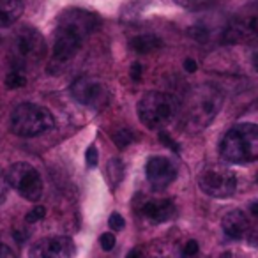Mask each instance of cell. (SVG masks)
Listing matches in <instances>:
<instances>
[{
	"instance_id": "cell-7",
	"label": "cell",
	"mask_w": 258,
	"mask_h": 258,
	"mask_svg": "<svg viewBox=\"0 0 258 258\" xmlns=\"http://www.w3.org/2000/svg\"><path fill=\"white\" fill-rule=\"evenodd\" d=\"M258 41V0L242 6L223 30V43L240 44Z\"/></svg>"
},
{
	"instance_id": "cell-34",
	"label": "cell",
	"mask_w": 258,
	"mask_h": 258,
	"mask_svg": "<svg viewBox=\"0 0 258 258\" xmlns=\"http://www.w3.org/2000/svg\"><path fill=\"white\" fill-rule=\"evenodd\" d=\"M251 212H253V214L258 218V202H256V204H253V205H251Z\"/></svg>"
},
{
	"instance_id": "cell-30",
	"label": "cell",
	"mask_w": 258,
	"mask_h": 258,
	"mask_svg": "<svg viewBox=\"0 0 258 258\" xmlns=\"http://www.w3.org/2000/svg\"><path fill=\"white\" fill-rule=\"evenodd\" d=\"M0 258H16V256H15V253H13L11 247L0 242Z\"/></svg>"
},
{
	"instance_id": "cell-10",
	"label": "cell",
	"mask_w": 258,
	"mask_h": 258,
	"mask_svg": "<svg viewBox=\"0 0 258 258\" xmlns=\"http://www.w3.org/2000/svg\"><path fill=\"white\" fill-rule=\"evenodd\" d=\"M71 96L76 103L87 108H101L108 101V89L94 76H80L73 82Z\"/></svg>"
},
{
	"instance_id": "cell-31",
	"label": "cell",
	"mask_w": 258,
	"mask_h": 258,
	"mask_svg": "<svg viewBox=\"0 0 258 258\" xmlns=\"http://www.w3.org/2000/svg\"><path fill=\"white\" fill-rule=\"evenodd\" d=\"M247 240H249L251 246H258V228H251L247 233Z\"/></svg>"
},
{
	"instance_id": "cell-24",
	"label": "cell",
	"mask_w": 258,
	"mask_h": 258,
	"mask_svg": "<svg viewBox=\"0 0 258 258\" xmlns=\"http://www.w3.org/2000/svg\"><path fill=\"white\" fill-rule=\"evenodd\" d=\"M97 158H99V154H97V149L94 147V145H90L89 149H87L85 152V161L89 166H96L97 165Z\"/></svg>"
},
{
	"instance_id": "cell-12",
	"label": "cell",
	"mask_w": 258,
	"mask_h": 258,
	"mask_svg": "<svg viewBox=\"0 0 258 258\" xmlns=\"http://www.w3.org/2000/svg\"><path fill=\"white\" fill-rule=\"evenodd\" d=\"M147 180L156 189H165L177 179V165L165 156H154L145 166Z\"/></svg>"
},
{
	"instance_id": "cell-23",
	"label": "cell",
	"mask_w": 258,
	"mask_h": 258,
	"mask_svg": "<svg viewBox=\"0 0 258 258\" xmlns=\"http://www.w3.org/2000/svg\"><path fill=\"white\" fill-rule=\"evenodd\" d=\"M108 226H110L111 230H122L125 226V221H124V218H122L118 212H113V214L110 216V219H108Z\"/></svg>"
},
{
	"instance_id": "cell-2",
	"label": "cell",
	"mask_w": 258,
	"mask_h": 258,
	"mask_svg": "<svg viewBox=\"0 0 258 258\" xmlns=\"http://www.w3.org/2000/svg\"><path fill=\"white\" fill-rule=\"evenodd\" d=\"M223 106V94L214 85L193 87L184 97L182 124L184 129L197 133L212 124Z\"/></svg>"
},
{
	"instance_id": "cell-29",
	"label": "cell",
	"mask_w": 258,
	"mask_h": 258,
	"mask_svg": "<svg viewBox=\"0 0 258 258\" xmlns=\"http://www.w3.org/2000/svg\"><path fill=\"white\" fill-rule=\"evenodd\" d=\"M182 66H184V71L186 73H197V69H198V64L195 58H186Z\"/></svg>"
},
{
	"instance_id": "cell-13",
	"label": "cell",
	"mask_w": 258,
	"mask_h": 258,
	"mask_svg": "<svg viewBox=\"0 0 258 258\" xmlns=\"http://www.w3.org/2000/svg\"><path fill=\"white\" fill-rule=\"evenodd\" d=\"M221 228L230 239H242V237H247L251 230V225H249V219L247 216L244 214L242 211L239 209H233V211L226 212L221 219Z\"/></svg>"
},
{
	"instance_id": "cell-14",
	"label": "cell",
	"mask_w": 258,
	"mask_h": 258,
	"mask_svg": "<svg viewBox=\"0 0 258 258\" xmlns=\"http://www.w3.org/2000/svg\"><path fill=\"white\" fill-rule=\"evenodd\" d=\"M142 214L156 223H163L175 216V205L172 200H147L142 205Z\"/></svg>"
},
{
	"instance_id": "cell-9",
	"label": "cell",
	"mask_w": 258,
	"mask_h": 258,
	"mask_svg": "<svg viewBox=\"0 0 258 258\" xmlns=\"http://www.w3.org/2000/svg\"><path fill=\"white\" fill-rule=\"evenodd\" d=\"M8 182L25 200L36 202L43 197V179L29 163H15L8 170Z\"/></svg>"
},
{
	"instance_id": "cell-27",
	"label": "cell",
	"mask_w": 258,
	"mask_h": 258,
	"mask_svg": "<svg viewBox=\"0 0 258 258\" xmlns=\"http://www.w3.org/2000/svg\"><path fill=\"white\" fill-rule=\"evenodd\" d=\"M142 73H144V66L140 64V62H135L133 66H131V71H129V76L135 80V82H140L142 80Z\"/></svg>"
},
{
	"instance_id": "cell-35",
	"label": "cell",
	"mask_w": 258,
	"mask_h": 258,
	"mask_svg": "<svg viewBox=\"0 0 258 258\" xmlns=\"http://www.w3.org/2000/svg\"><path fill=\"white\" fill-rule=\"evenodd\" d=\"M256 182H258V177H256Z\"/></svg>"
},
{
	"instance_id": "cell-16",
	"label": "cell",
	"mask_w": 258,
	"mask_h": 258,
	"mask_svg": "<svg viewBox=\"0 0 258 258\" xmlns=\"http://www.w3.org/2000/svg\"><path fill=\"white\" fill-rule=\"evenodd\" d=\"M163 44V41L159 39L154 34H140V36H135L133 39L129 41V46L131 50L137 51L138 55H147L152 51L159 50Z\"/></svg>"
},
{
	"instance_id": "cell-17",
	"label": "cell",
	"mask_w": 258,
	"mask_h": 258,
	"mask_svg": "<svg viewBox=\"0 0 258 258\" xmlns=\"http://www.w3.org/2000/svg\"><path fill=\"white\" fill-rule=\"evenodd\" d=\"M122 177H124V165H122V161L117 158L110 159V163L106 166V179L110 182V186L117 187L120 184Z\"/></svg>"
},
{
	"instance_id": "cell-11",
	"label": "cell",
	"mask_w": 258,
	"mask_h": 258,
	"mask_svg": "<svg viewBox=\"0 0 258 258\" xmlns=\"http://www.w3.org/2000/svg\"><path fill=\"white\" fill-rule=\"evenodd\" d=\"M75 254V242L64 235L46 237L29 249V258H71Z\"/></svg>"
},
{
	"instance_id": "cell-26",
	"label": "cell",
	"mask_w": 258,
	"mask_h": 258,
	"mask_svg": "<svg viewBox=\"0 0 258 258\" xmlns=\"http://www.w3.org/2000/svg\"><path fill=\"white\" fill-rule=\"evenodd\" d=\"M198 251H200V246H198L197 240H187L186 246H184V254L186 256H195Z\"/></svg>"
},
{
	"instance_id": "cell-15",
	"label": "cell",
	"mask_w": 258,
	"mask_h": 258,
	"mask_svg": "<svg viewBox=\"0 0 258 258\" xmlns=\"http://www.w3.org/2000/svg\"><path fill=\"white\" fill-rule=\"evenodd\" d=\"M23 13L22 0H0V29L11 27Z\"/></svg>"
},
{
	"instance_id": "cell-3",
	"label": "cell",
	"mask_w": 258,
	"mask_h": 258,
	"mask_svg": "<svg viewBox=\"0 0 258 258\" xmlns=\"http://www.w3.org/2000/svg\"><path fill=\"white\" fill-rule=\"evenodd\" d=\"M221 158L235 165L258 161V125L242 122L226 131L219 145Z\"/></svg>"
},
{
	"instance_id": "cell-1",
	"label": "cell",
	"mask_w": 258,
	"mask_h": 258,
	"mask_svg": "<svg viewBox=\"0 0 258 258\" xmlns=\"http://www.w3.org/2000/svg\"><path fill=\"white\" fill-rule=\"evenodd\" d=\"M99 20L83 9H71L58 20L53 36V64L66 66L78 55L85 39L97 29Z\"/></svg>"
},
{
	"instance_id": "cell-32",
	"label": "cell",
	"mask_w": 258,
	"mask_h": 258,
	"mask_svg": "<svg viewBox=\"0 0 258 258\" xmlns=\"http://www.w3.org/2000/svg\"><path fill=\"white\" fill-rule=\"evenodd\" d=\"M251 62H253V68L256 69V73H258V41L254 43L253 51H251Z\"/></svg>"
},
{
	"instance_id": "cell-22",
	"label": "cell",
	"mask_w": 258,
	"mask_h": 258,
	"mask_svg": "<svg viewBox=\"0 0 258 258\" xmlns=\"http://www.w3.org/2000/svg\"><path fill=\"white\" fill-rule=\"evenodd\" d=\"M99 244L104 251H111L117 244V239H115V233L111 232H104L103 235L99 237Z\"/></svg>"
},
{
	"instance_id": "cell-20",
	"label": "cell",
	"mask_w": 258,
	"mask_h": 258,
	"mask_svg": "<svg viewBox=\"0 0 258 258\" xmlns=\"http://www.w3.org/2000/svg\"><path fill=\"white\" fill-rule=\"evenodd\" d=\"M177 4L186 9H191V11H198V9H205L214 6L216 0H177Z\"/></svg>"
},
{
	"instance_id": "cell-19",
	"label": "cell",
	"mask_w": 258,
	"mask_h": 258,
	"mask_svg": "<svg viewBox=\"0 0 258 258\" xmlns=\"http://www.w3.org/2000/svg\"><path fill=\"white\" fill-rule=\"evenodd\" d=\"M113 142L118 149H125L135 142V135L129 129H118L117 133L113 135Z\"/></svg>"
},
{
	"instance_id": "cell-8",
	"label": "cell",
	"mask_w": 258,
	"mask_h": 258,
	"mask_svg": "<svg viewBox=\"0 0 258 258\" xmlns=\"http://www.w3.org/2000/svg\"><path fill=\"white\" fill-rule=\"evenodd\" d=\"M198 187L212 198H228L237 189V177L228 166L212 163L200 172Z\"/></svg>"
},
{
	"instance_id": "cell-33",
	"label": "cell",
	"mask_w": 258,
	"mask_h": 258,
	"mask_svg": "<svg viewBox=\"0 0 258 258\" xmlns=\"http://www.w3.org/2000/svg\"><path fill=\"white\" fill-rule=\"evenodd\" d=\"M142 254H144V253H142V247H135V249L129 251L125 258H142Z\"/></svg>"
},
{
	"instance_id": "cell-4",
	"label": "cell",
	"mask_w": 258,
	"mask_h": 258,
	"mask_svg": "<svg viewBox=\"0 0 258 258\" xmlns=\"http://www.w3.org/2000/svg\"><path fill=\"white\" fill-rule=\"evenodd\" d=\"M46 55V43L44 37L32 27H22L16 30L11 41V69L13 71L27 73L34 71L43 62Z\"/></svg>"
},
{
	"instance_id": "cell-28",
	"label": "cell",
	"mask_w": 258,
	"mask_h": 258,
	"mask_svg": "<svg viewBox=\"0 0 258 258\" xmlns=\"http://www.w3.org/2000/svg\"><path fill=\"white\" fill-rule=\"evenodd\" d=\"M159 140H161L168 149H172L173 152H179V145H177L175 142H173L172 138H170L168 135L165 133V131H161V133H159Z\"/></svg>"
},
{
	"instance_id": "cell-6",
	"label": "cell",
	"mask_w": 258,
	"mask_h": 258,
	"mask_svg": "<svg viewBox=\"0 0 258 258\" xmlns=\"http://www.w3.org/2000/svg\"><path fill=\"white\" fill-rule=\"evenodd\" d=\"M55 125L50 110L36 103H22L13 110L11 129L13 133L23 138L39 137Z\"/></svg>"
},
{
	"instance_id": "cell-18",
	"label": "cell",
	"mask_w": 258,
	"mask_h": 258,
	"mask_svg": "<svg viewBox=\"0 0 258 258\" xmlns=\"http://www.w3.org/2000/svg\"><path fill=\"white\" fill-rule=\"evenodd\" d=\"M29 78H27L23 73H18V71H9L8 76H6V87L8 89H22V87L27 85Z\"/></svg>"
},
{
	"instance_id": "cell-5",
	"label": "cell",
	"mask_w": 258,
	"mask_h": 258,
	"mask_svg": "<svg viewBox=\"0 0 258 258\" xmlns=\"http://www.w3.org/2000/svg\"><path fill=\"white\" fill-rule=\"evenodd\" d=\"M180 104L175 96L152 90L140 97L137 104L138 118L149 129H163L179 115Z\"/></svg>"
},
{
	"instance_id": "cell-25",
	"label": "cell",
	"mask_w": 258,
	"mask_h": 258,
	"mask_svg": "<svg viewBox=\"0 0 258 258\" xmlns=\"http://www.w3.org/2000/svg\"><path fill=\"white\" fill-rule=\"evenodd\" d=\"M8 186H9L8 175H6V173L2 172V170H0V204L4 202L6 195H8Z\"/></svg>"
},
{
	"instance_id": "cell-21",
	"label": "cell",
	"mask_w": 258,
	"mask_h": 258,
	"mask_svg": "<svg viewBox=\"0 0 258 258\" xmlns=\"http://www.w3.org/2000/svg\"><path fill=\"white\" fill-rule=\"evenodd\" d=\"M44 216H46V209H44L43 205H37V207H34L32 211H30L29 214H27L25 221H27V223H30V225H32V223L41 221V219H43Z\"/></svg>"
}]
</instances>
